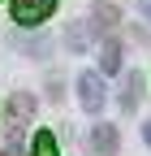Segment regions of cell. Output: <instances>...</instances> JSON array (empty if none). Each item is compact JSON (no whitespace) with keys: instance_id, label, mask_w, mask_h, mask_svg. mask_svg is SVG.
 <instances>
[{"instance_id":"cell-7","label":"cell","mask_w":151,"mask_h":156,"mask_svg":"<svg viewBox=\"0 0 151 156\" xmlns=\"http://www.w3.org/2000/svg\"><path fill=\"white\" fill-rule=\"evenodd\" d=\"M30 156H56V139H52V130H39L35 134V152Z\"/></svg>"},{"instance_id":"cell-9","label":"cell","mask_w":151,"mask_h":156,"mask_svg":"<svg viewBox=\"0 0 151 156\" xmlns=\"http://www.w3.org/2000/svg\"><path fill=\"white\" fill-rule=\"evenodd\" d=\"M138 9H143V13H147V17H151V0H138Z\"/></svg>"},{"instance_id":"cell-6","label":"cell","mask_w":151,"mask_h":156,"mask_svg":"<svg viewBox=\"0 0 151 156\" xmlns=\"http://www.w3.org/2000/svg\"><path fill=\"white\" fill-rule=\"evenodd\" d=\"M30 108H35V100H30V95H13V100H9V113H13V122H17V126L30 117Z\"/></svg>"},{"instance_id":"cell-1","label":"cell","mask_w":151,"mask_h":156,"mask_svg":"<svg viewBox=\"0 0 151 156\" xmlns=\"http://www.w3.org/2000/svg\"><path fill=\"white\" fill-rule=\"evenodd\" d=\"M78 100H82L86 113H99V108H104V74L86 69V74L78 78Z\"/></svg>"},{"instance_id":"cell-4","label":"cell","mask_w":151,"mask_h":156,"mask_svg":"<svg viewBox=\"0 0 151 156\" xmlns=\"http://www.w3.org/2000/svg\"><path fill=\"white\" fill-rule=\"evenodd\" d=\"M121 69V44L117 39H104V48H99V74H117Z\"/></svg>"},{"instance_id":"cell-10","label":"cell","mask_w":151,"mask_h":156,"mask_svg":"<svg viewBox=\"0 0 151 156\" xmlns=\"http://www.w3.org/2000/svg\"><path fill=\"white\" fill-rule=\"evenodd\" d=\"M143 139H147V143H151V122H147V126H143Z\"/></svg>"},{"instance_id":"cell-3","label":"cell","mask_w":151,"mask_h":156,"mask_svg":"<svg viewBox=\"0 0 151 156\" xmlns=\"http://www.w3.org/2000/svg\"><path fill=\"white\" fill-rule=\"evenodd\" d=\"M91 147H95L99 156H117V147H121L117 126H95V130H91Z\"/></svg>"},{"instance_id":"cell-8","label":"cell","mask_w":151,"mask_h":156,"mask_svg":"<svg viewBox=\"0 0 151 156\" xmlns=\"http://www.w3.org/2000/svg\"><path fill=\"white\" fill-rule=\"evenodd\" d=\"M117 22V9L112 5H95V26H112Z\"/></svg>"},{"instance_id":"cell-2","label":"cell","mask_w":151,"mask_h":156,"mask_svg":"<svg viewBox=\"0 0 151 156\" xmlns=\"http://www.w3.org/2000/svg\"><path fill=\"white\" fill-rule=\"evenodd\" d=\"M56 0H13V22L22 26H39L43 17H52Z\"/></svg>"},{"instance_id":"cell-5","label":"cell","mask_w":151,"mask_h":156,"mask_svg":"<svg viewBox=\"0 0 151 156\" xmlns=\"http://www.w3.org/2000/svg\"><path fill=\"white\" fill-rule=\"evenodd\" d=\"M138 100H143V78H138V74H129V78H125V91H121V108H125V113H134Z\"/></svg>"}]
</instances>
